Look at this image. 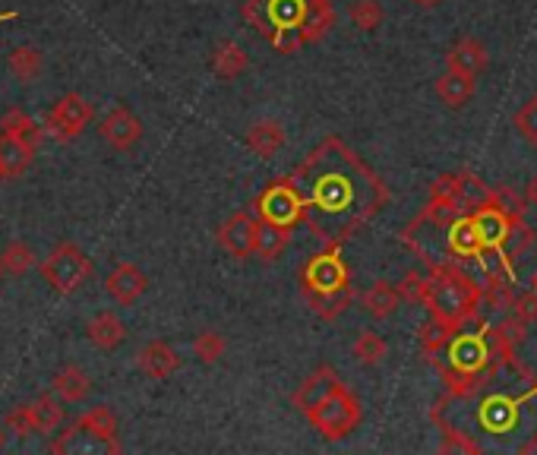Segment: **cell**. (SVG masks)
Here are the masks:
<instances>
[{
  "mask_svg": "<svg viewBox=\"0 0 537 455\" xmlns=\"http://www.w3.org/2000/svg\"><path fill=\"white\" fill-rule=\"evenodd\" d=\"M304 196V222L326 241H342L386 203V187L342 140H329L291 174Z\"/></svg>",
  "mask_w": 537,
  "mask_h": 455,
  "instance_id": "obj_1",
  "label": "cell"
},
{
  "mask_svg": "<svg viewBox=\"0 0 537 455\" xmlns=\"http://www.w3.org/2000/svg\"><path fill=\"white\" fill-rule=\"evenodd\" d=\"M301 291L316 316L338 320L351 304V279L348 266L335 250L316 253L301 269Z\"/></svg>",
  "mask_w": 537,
  "mask_h": 455,
  "instance_id": "obj_2",
  "label": "cell"
},
{
  "mask_svg": "<svg viewBox=\"0 0 537 455\" xmlns=\"http://www.w3.org/2000/svg\"><path fill=\"white\" fill-rule=\"evenodd\" d=\"M481 301H484V291L477 288L468 275L452 272V269L436 272V279L427 282V294H424L430 316L440 320L443 326H449L452 332H459L471 320L477 307H481Z\"/></svg>",
  "mask_w": 537,
  "mask_h": 455,
  "instance_id": "obj_3",
  "label": "cell"
},
{
  "mask_svg": "<svg viewBox=\"0 0 537 455\" xmlns=\"http://www.w3.org/2000/svg\"><path fill=\"white\" fill-rule=\"evenodd\" d=\"M361 418H364L361 402H357V395L345 383L335 386L320 405L307 411V421L332 443L351 437V433L357 430V424H361Z\"/></svg>",
  "mask_w": 537,
  "mask_h": 455,
  "instance_id": "obj_4",
  "label": "cell"
},
{
  "mask_svg": "<svg viewBox=\"0 0 537 455\" xmlns=\"http://www.w3.org/2000/svg\"><path fill=\"white\" fill-rule=\"evenodd\" d=\"M92 260L86 256L83 247H76L73 241L57 244L45 260H42V279L57 291V294H76L89 279H92Z\"/></svg>",
  "mask_w": 537,
  "mask_h": 455,
  "instance_id": "obj_5",
  "label": "cell"
},
{
  "mask_svg": "<svg viewBox=\"0 0 537 455\" xmlns=\"http://www.w3.org/2000/svg\"><path fill=\"white\" fill-rule=\"evenodd\" d=\"M253 212L260 215V219L266 222H275V225H288L294 228L297 222H304V196L301 190H297V184L291 181V177H278L275 184H269L260 200L253 203Z\"/></svg>",
  "mask_w": 537,
  "mask_h": 455,
  "instance_id": "obj_6",
  "label": "cell"
},
{
  "mask_svg": "<svg viewBox=\"0 0 537 455\" xmlns=\"http://www.w3.org/2000/svg\"><path fill=\"white\" fill-rule=\"evenodd\" d=\"M92 105L86 102L79 92H67L64 98H57V102L51 105L48 117H45V133L54 136V140H76V136H83L86 127L92 124Z\"/></svg>",
  "mask_w": 537,
  "mask_h": 455,
  "instance_id": "obj_7",
  "label": "cell"
},
{
  "mask_svg": "<svg viewBox=\"0 0 537 455\" xmlns=\"http://www.w3.org/2000/svg\"><path fill=\"white\" fill-rule=\"evenodd\" d=\"M256 225H260V215L241 209L234 212L231 219L218 228V247H222L231 260H250L253 244H256Z\"/></svg>",
  "mask_w": 537,
  "mask_h": 455,
  "instance_id": "obj_8",
  "label": "cell"
},
{
  "mask_svg": "<svg viewBox=\"0 0 537 455\" xmlns=\"http://www.w3.org/2000/svg\"><path fill=\"white\" fill-rule=\"evenodd\" d=\"M98 133L102 140L114 149V152H130L139 140H143V121L124 105H117L105 114V121L98 124Z\"/></svg>",
  "mask_w": 537,
  "mask_h": 455,
  "instance_id": "obj_9",
  "label": "cell"
},
{
  "mask_svg": "<svg viewBox=\"0 0 537 455\" xmlns=\"http://www.w3.org/2000/svg\"><path fill=\"white\" fill-rule=\"evenodd\" d=\"M105 291H108V298H111L114 304L133 307V304L149 291V279H146V272L139 269V266H133V263H117V266L108 272Z\"/></svg>",
  "mask_w": 537,
  "mask_h": 455,
  "instance_id": "obj_10",
  "label": "cell"
},
{
  "mask_svg": "<svg viewBox=\"0 0 537 455\" xmlns=\"http://www.w3.org/2000/svg\"><path fill=\"white\" fill-rule=\"evenodd\" d=\"M136 370L149 380H168L181 370V354L168 342H149L136 351Z\"/></svg>",
  "mask_w": 537,
  "mask_h": 455,
  "instance_id": "obj_11",
  "label": "cell"
},
{
  "mask_svg": "<svg viewBox=\"0 0 537 455\" xmlns=\"http://www.w3.org/2000/svg\"><path fill=\"white\" fill-rule=\"evenodd\" d=\"M449 250L462 260H471V256H484L487 241H484V231L481 222H477L474 212L459 215L452 225H449Z\"/></svg>",
  "mask_w": 537,
  "mask_h": 455,
  "instance_id": "obj_12",
  "label": "cell"
},
{
  "mask_svg": "<svg viewBox=\"0 0 537 455\" xmlns=\"http://www.w3.org/2000/svg\"><path fill=\"white\" fill-rule=\"evenodd\" d=\"M490 67V54L484 42L477 38H462L446 51V70L452 73H465V76H481Z\"/></svg>",
  "mask_w": 537,
  "mask_h": 455,
  "instance_id": "obj_13",
  "label": "cell"
},
{
  "mask_svg": "<svg viewBox=\"0 0 537 455\" xmlns=\"http://www.w3.org/2000/svg\"><path fill=\"white\" fill-rule=\"evenodd\" d=\"M335 26V10L332 0H307V10L297 23V38L301 45H316L329 35V29Z\"/></svg>",
  "mask_w": 537,
  "mask_h": 455,
  "instance_id": "obj_14",
  "label": "cell"
},
{
  "mask_svg": "<svg viewBox=\"0 0 537 455\" xmlns=\"http://www.w3.org/2000/svg\"><path fill=\"white\" fill-rule=\"evenodd\" d=\"M487 364V342L484 335H459L449 339V367L459 373H481Z\"/></svg>",
  "mask_w": 537,
  "mask_h": 455,
  "instance_id": "obj_15",
  "label": "cell"
},
{
  "mask_svg": "<svg viewBox=\"0 0 537 455\" xmlns=\"http://www.w3.org/2000/svg\"><path fill=\"white\" fill-rule=\"evenodd\" d=\"M86 335H89V342L95 348L114 351V348H121L127 342V326H124V320L114 310H102V313H95L92 320L86 323Z\"/></svg>",
  "mask_w": 537,
  "mask_h": 455,
  "instance_id": "obj_16",
  "label": "cell"
},
{
  "mask_svg": "<svg viewBox=\"0 0 537 455\" xmlns=\"http://www.w3.org/2000/svg\"><path fill=\"white\" fill-rule=\"evenodd\" d=\"M291 237H294V231H291L288 225H275V222L260 219V225H256L253 256H256L260 263H275L278 256H282V253L291 247Z\"/></svg>",
  "mask_w": 537,
  "mask_h": 455,
  "instance_id": "obj_17",
  "label": "cell"
},
{
  "mask_svg": "<svg viewBox=\"0 0 537 455\" xmlns=\"http://www.w3.org/2000/svg\"><path fill=\"white\" fill-rule=\"evenodd\" d=\"M335 386H342L338 373H335L332 367H320V370H313L301 386H297V392H294L291 402H294V408H301V411L307 414L310 408L320 405Z\"/></svg>",
  "mask_w": 537,
  "mask_h": 455,
  "instance_id": "obj_18",
  "label": "cell"
},
{
  "mask_svg": "<svg viewBox=\"0 0 537 455\" xmlns=\"http://www.w3.org/2000/svg\"><path fill=\"white\" fill-rule=\"evenodd\" d=\"M38 149L26 146L23 140H16L10 133H0V181H16L23 177L32 165Z\"/></svg>",
  "mask_w": 537,
  "mask_h": 455,
  "instance_id": "obj_19",
  "label": "cell"
},
{
  "mask_svg": "<svg viewBox=\"0 0 537 455\" xmlns=\"http://www.w3.org/2000/svg\"><path fill=\"white\" fill-rule=\"evenodd\" d=\"M285 143H288L285 127L278 121H269V117H266V121L250 124V130H247V149L253 155H260V158H275L278 152L285 149Z\"/></svg>",
  "mask_w": 537,
  "mask_h": 455,
  "instance_id": "obj_20",
  "label": "cell"
},
{
  "mask_svg": "<svg viewBox=\"0 0 537 455\" xmlns=\"http://www.w3.org/2000/svg\"><path fill=\"white\" fill-rule=\"evenodd\" d=\"M361 304H364V310L373 316V320H392V316L399 313V307H402V288L380 279V282H373L364 291Z\"/></svg>",
  "mask_w": 537,
  "mask_h": 455,
  "instance_id": "obj_21",
  "label": "cell"
},
{
  "mask_svg": "<svg viewBox=\"0 0 537 455\" xmlns=\"http://www.w3.org/2000/svg\"><path fill=\"white\" fill-rule=\"evenodd\" d=\"M51 392L57 395L61 402L67 405H76V402H83L86 395L92 392V380H89V373L83 367H76V364H67L54 373V380H51Z\"/></svg>",
  "mask_w": 537,
  "mask_h": 455,
  "instance_id": "obj_22",
  "label": "cell"
},
{
  "mask_svg": "<svg viewBox=\"0 0 537 455\" xmlns=\"http://www.w3.org/2000/svg\"><path fill=\"white\" fill-rule=\"evenodd\" d=\"M76 424H79V430H83V433H89L92 440L105 443L111 452L121 449V443H117V418H114V411H111L108 405H95V408H89Z\"/></svg>",
  "mask_w": 537,
  "mask_h": 455,
  "instance_id": "obj_23",
  "label": "cell"
},
{
  "mask_svg": "<svg viewBox=\"0 0 537 455\" xmlns=\"http://www.w3.org/2000/svg\"><path fill=\"white\" fill-rule=\"evenodd\" d=\"M433 92H436V98H440L446 108H465L471 98H474V76L446 70L443 76H436Z\"/></svg>",
  "mask_w": 537,
  "mask_h": 455,
  "instance_id": "obj_24",
  "label": "cell"
},
{
  "mask_svg": "<svg viewBox=\"0 0 537 455\" xmlns=\"http://www.w3.org/2000/svg\"><path fill=\"white\" fill-rule=\"evenodd\" d=\"M212 73L218 79H225V83H234V79H241L250 67V57L241 45L234 42H222L215 51H212V61H209Z\"/></svg>",
  "mask_w": 537,
  "mask_h": 455,
  "instance_id": "obj_25",
  "label": "cell"
},
{
  "mask_svg": "<svg viewBox=\"0 0 537 455\" xmlns=\"http://www.w3.org/2000/svg\"><path fill=\"white\" fill-rule=\"evenodd\" d=\"M64 402L57 399V395H38L35 402H29V414H32V430L35 433H45V437H51V433L64 424Z\"/></svg>",
  "mask_w": 537,
  "mask_h": 455,
  "instance_id": "obj_26",
  "label": "cell"
},
{
  "mask_svg": "<svg viewBox=\"0 0 537 455\" xmlns=\"http://www.w3.org/2000/svg\"><path fill=\"white\" fill-rule=\"evenodd\" d=\"M45 70V54L32 48V45H19L10 51V73L19 79V83H35Z\"/></svg>",
  "mask_w": 537,
  "mask_h": 455,
  "instance_id": "obj_27",
  "label": "cell"
},
{
  "mask_svg": "<svg viewBox=\"0 0 537 455\" xmlns=\"http://www.w3.org/2000/svg\"><path fill=\"white\" fill-rule=\"evenodd\" d=\"M0 133H10V136H16V140H23V143L32 146V149L42 146V136H45V130L38 127L29 114L16 111V108L0 117Z\"/></svg>",
  "mask_w": 537,
  "mask_h": 455,
  "instance_id": "obj_28",
  "label": "cell"
},
{
  "mask_svg": "<svg viewBox=\"0 0 537 455\" xmlns=\"http://www.w3.org/2000/svg\"><path fill=\"white\" fill-rule=\"evenodd\" d=\"M351 354L357 361H361L364 367H380L386 361V354H389V345L380 332H373V329H364L361 335L354 339L351 345Z\"/></svg>",
  "mask_w": 537,
  "mask_h": 455,
  "instance_id": "obj_29",
  "label": "cell"
},
{
  "mask_svg": "<svg viewBox=\"0 0 537 455\" xmlns=\"http://www.w3.org/2000/svg\"><path fill=\"white\" fill-rule=\"evenodd\" d=\"M383 19H386V10L380 0H351L348 4V23L357 32H376L383 26Z\"/></svg>",
  "mask_w": 537,
  "mask_h": 455,
  "instance_id": "obj_30",
  "label": "cell"
},
{
  "mask_svg": "<svg viewBox=\"0 0 537 455\" xmlns=\"http://www.w3.org/2000/svg\"><path fill=\"white\" fill-rule=\"evenodd\" d=\"M225 351H228L225 335L215 329H206L193 339V354H196V361H203V364H218L225 358Z\"/></svg>",
  "mask_w": 537,
  "mask_h": 455,
  "instance_id": "obj_31",
  "label": "cell"
},
{
  "mask_svg": "<svg viewBox=\"0 0 537 455\" xmlns=\"http://www.w3.org/2000/svg\"><path fill=\"white\" fill-rule=\"evenodd\" d=\"M0 260H4V269L7 275H16V279H23V275L35 266V250L23 241H10L0 253Z\"/></svg>",
  "mask_w": 537,
  "mask_h": 455,
  "instance_id": "obj_32",
  "label": "cell"
},
{
  "mask_svg": "<svg viewBox=\"0 0 537 455\" xmlns=\"http://www.w3.org/2000/svg\"><path fill=\"white\" fill-rule=\"evenodd\" d=\"M512 127H515V133H519L528 146H537V95L528 98V102L519 111H515Z\"/></svg>",
  "mask_w": 537,
  "mask_h": 455,
  "instance_id": "obj_33",
  "label": "cell"
},
{
  "mask_svg": "<svg viewBox=\"0 0 537 455\" xmlns=\"http://www.w3.org/2000/svg\"><path fill=\"white\" fill-rule=\"evenodd\" d=\"M4 427L13 433V437H19V440H29V437H35L29 405H13V408L7 411V418H4Z\"/></svg>",
  "mask_w": 537,
  "mask_h": 455,
  "instance_id": "obj_34",
  "label": "cell"
},
{
  "mask_svg": "<svg viewBox=\"0 0 537 455\" xmlns=\"http://www.w3.org/2000/svg\"><path fill=\"white\" fill-rule=\"evenodd\" d=\"M452 335H455V332H452L449 326H443L440 320H433V323L424 329V339H421V342H424V351H427V354L440 351V348H443V342H449Z\"/></svg>",
  "mask_w": 537,
  "mask_h": 455,
  "instance_id": "obj_35",
  "label": "cell"
},
{
  "mask_svg": "<svg viewBox=\"0 0 537 455\" xmlns=\"http://www.w3.org/2000/svg\"><path fill=\"white\" fill-rule=\"evenodd\" d=\"M515 313H519L522 323L537 320V291H531V294H525V298L515 301Z\"/></svg>",
  "mask_w": 537,
  "mask_h": 455,
  "instance_id": "obj_36",
  "label": "cell"
},
{
  "mask_svg": "<svg viewBox=\"0 0 537 455\" xmlns=\"http://www.w3.org/2000/svg\"><path fill=\"white\" fill-rule=\"evenodd\" d=\"M79 433V424H73V427H67L61 437H57L54 443H51V452H67L70 446H73V437Z\"/></svg>",
  "mask_w": 537,
  "mask_h": 455,
  "instance_id": "obj_37",
  "label": "cell"
},
{
  "mask_svg": "<svg viewBox=\"0 0 537 455\" xmlns=\"http://www.w3.org/2000/svg\"><path fill=\"white\" fill-rule=\"evenodd\" d=\"M522 200H525V206L537 209V174H534L531 181L525 184V196H522Z\"/></svg>",
  "mask_w": 537,
  "mask_h": 455,
  "instance_id": "obj_38",
  "label": "cell"
},
{
  "mask_svg": "<svg viewBox=\"0 0 537 455\" xmlns=\"http://www.w3.org/2000/svg\"><path fill=\"white\" fill-rule=\"evenodd\" d=\"M414 4H417V7H424V10H433V7H440L443 0H414Z\"/></svg>",
  "mask_w": 537,
  "mask_h": 455,
  "instance_id": "obj_39",
  "label": "cell"
},
{
  "mask_svg": "<svg viewBox=\"0 0 537 455\" xmlns=\"http://www.w3.org/2000/svg\"><path fill=\"white\" fill-rule=\"evenodd\" d=\"M7 433H10V430H7L4 424H0V449H4V446H7Z\"/></svg>",
  "mask_w": 537,
  "mask_h": 455,
  "instance_id": "obj_40",
  "label": "cell"
},
{
  "mask_svg": "<svg viewBox=\"0 0 537 455\" xmlns=\"http://www.w3.org/2000/svg\"><path fill=\"white\" fill-rule=\"evenodd\" d=\"M4 275H7V269H4V260H0V279H4Z\"/></svg>",
  "mask_w": 537,
  "mask_h": 455,
  "instance_id": "obj_41",
  "label": "cell"
},
{
  "mask_svg": "<svg viewBox=\"0 0 537 455\" xmlns=\"http://www.w3.org/2000/svg\"><path fill=\"white\" fill-rule=\"evenodd\" d=\"M531 291H537V272H534V279H531Z\"/></svg>",
  "mask_w": 537,
  "mask_h": 455,
  "instance_id": "obj_42",
  "label": "cell"
}]
</instances>
